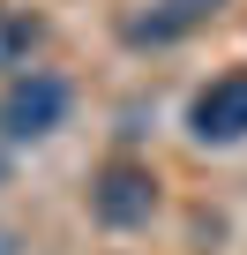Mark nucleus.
<instances>
[{
    "instance_id": "nucleus-1",
    "label": "nucleus",
    "mask_w": 247,
    "mask_h": 255,
    "mask_svg": "<svg viewBox=\"0 0 247 255\" xmlns=\"http://www.w3.org/2000/svg\"><path fill=\"white\" fill-rule=\"evenodd\" d=\"M75 113V83L53 68H15L0 83V143H45Z\"/></svg>"
},
{
    "instance_id": "nucleus-2",
    "label": "nucleus",
    "mask_w": 247,
    "mask_h": 255,
    "mask_svg": "<svg viewBox=\"0 0 247 255\" xmlns=\"http://www.w3.org/2000/svg\"><path fill=\"white\" fill-rule=\"evenodd\" d=\"M82 203H90V225H105V233H143V225L158 218L165 188H158V173H150L143 158H105V165L90 173Z\"/></svg>"
},
{
    "instance_id": "nucleus-3",
    "label": "nucleus",
    "mask_w": 247,
    "mask_h": 255,
    "mask_svg": "<svg viewBox=\"0 0 247 255\" xmlns=\"http://www.w3.org/2000/svg\"><path fill=\"white\" fill-rule=\"evenodd\" d=\"M187 135H195L202 150L247 143V68H225V75H210V83L187 98Z\"/></svg>"
},
{
    "instance_id": "nucleus-4",
    "label": "nucleus",
    "mask_w": 247,
    "mask_h": 255,
    "mask_svg": "<svg viewBox=\"0 0 247 255\" xmlns=\"http://www.w3.org/2000/svg\"><path fill=\"white\" fill-rule=\"evenodd\" d=\"M217 15H225V0H150L143 15L120 23V38H128L135 53H143V45H150V53H165V45H180V38L210 30Z\"/></svg>"
},
{
    "instance_id": "nucleus-5",
    "label": "nucleus",
    "mask_w": 247,
    "mask_h": 255,
    "mask_svg": "<svg viewBox=\"0 0 247 255\" xmlns=\"http://www.w3.org/2000/svg\"><path fill=\"white\" fill-rule=\"evenodd\" d=\"M45 45V23L30 15V8H0V68H30V53Z\"/></svg>"
},
{
    "instance_id": "nucleus-6",
    "label": "nucleus",
    "mask_w": 247,
    "mask_h": 255,
    "mask_svg": "<svg viewBox=\"0 0 247 255\" xmlns=\"http://www.w3.org/2000/svg\"><path fill=\"white\" fill-rule=\"evenodd\" d=\"M0 255H15V233H0Z\"/></svg>"
},
{
    "instance_id": "nucleus-7",
    "label": "nucleus",
    "mask_w": 247,
    "mask_h": 255,
    "mask_svg": "<svg viewBox=\"0 0 247 255\" xmlns=\"http://www.w3.org/2000/svg\"><path fill=\"white\" fill-rule=\"evenodd\" d=\"M0 180H8V158H0Z\"/></svg>"
}]
</instances>
